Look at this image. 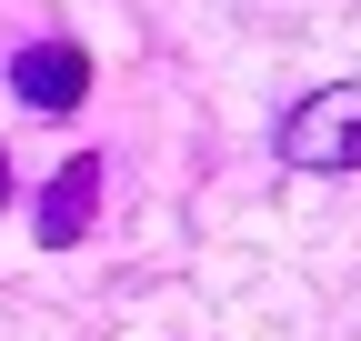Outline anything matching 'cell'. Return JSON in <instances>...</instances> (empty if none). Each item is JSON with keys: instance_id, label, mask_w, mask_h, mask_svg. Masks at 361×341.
<instances>
[{"instance_id": "cell-4", "label": "cell", "mask_w": 361, "mask_h": 341, "mask_svg": "<svg viewBox=\"0 0 361 341\" xmlns=\"http://www.w3.org/2000/svg\"><path fill=\"white\" fill-rule=\"evenodd\" d=\"M0 211H11V151H0Z\"/></svg>"}, {"instance_id": "cell-2", "label": "cell", "mask_w": 361, "mask_h": 341, "mask_svg": "<svg viewBox=\"0 0 361 341\" xmlns=\"http://www.w3.org/2000/svg\"><path fill=\"white\" fill-rule=\"evenodd\" d=\"M11 91L30 111H80L90 101V51L80 40H30V51L11 61Z\"/></svg>"}, {"instance_id": "cell-1", "label": "cell", "mask_w": 361, "mask_h": 341, "mask_svg": "<svg viewBox=\"0 0 361 341\" xmlns=\"http://www.w3.org/2000/svg\"><path fill=\"white\" fill-rule=\"evenodd\" d=\"M281 151H291L301 170H361V80H341V91H311V101L291 111Z\"/></svg>"}, {"instance_id": "cell-3", "label": "cell", "mask_w": 361, "mask_h": 341, "mask_svg": "<svg viewBox=\"0 0 361 341\" xmlns=\"http://www.w3.org/2000/svg\"><path fill=\"white\" fill-rule=\"evenodd\" d=\"M90 211H101V161H61V181L40 191V241L71 251V241L90 231Z\"/></svg>"}]
</instances>
